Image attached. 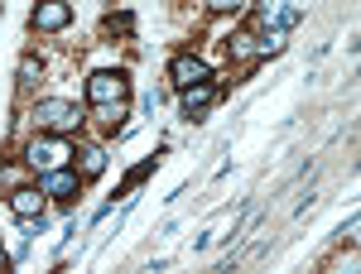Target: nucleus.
Listing matches in <instances>:
<instances>
[{
  "mask_svg": "<svg viewBox=\"0 0 361 274\" xmlns=\"http://www.w3.org/2000/svg\"><path fill=\"white\" fill-rule=\"evenodd\" d=\"M217 101V87L212 82H197V87H183V116H202V111Z\"/></svg>",
  "mask_w": 361,
  "mask_h": 274,
  "instance_id": "0eeeda50",
  "label": "nucleus"
},
{
  "mask_svg": "<svg viewBox=\"0 0 361 274\" xmlns=\"http://www.w3.org/2000/svg\"><path fill=\"white\" fill-rule=\"evenodd\" d=\"M207 5H212V10H241L246 0H207Z\"/></svg>",
  "mask_w": 361,
  "mask_h": 274,
  "instance_id": "2eb2a0df",
  "label": "nucleus"
},
{
  "mask_svg": "<svg viewBox=\"0 0 361 274\" xmlns=\"http://www.w3.org/2000/svg\"><path fill=\"white\" fill-rule=\"evenodd\" d=\"M284 49V29H265V44H260V54H279Z\"/></svg>",
  "mask_w": 361,
  "mask_h": 274,
  "instance_id": "ddd939ff",
  "label": "nucleus"
},
{
  "mask_svg": "<svg viewBox=\"0 0 361 274\" xmlns=\"http://www.w3.org/2000/svg\"><path fill=\"white\" fill-rule=\"evenodd\" d=\"M126 92H130V82H126V73H92L87 77V101L92 106H106V101H126Z\"/></svg>",
  "mask_w": 361,
  "mask_h": 274,
  "instance_id": "7ed1b4c3",
  "label": "nucleus"
},
{
  "mask_svg": "<svg viewBox=\"0 0 361 274\" xmlns=\"http://www.w3.org/2000/svg\"><path fill=\"white\" fill-rule=\"evenodd\" d=\"M255 20H260V29H289V25H299V5H289V0H260Z\"/></svg>",
  "mask_w": 361,
  "mask_h": 274,
  "instance_id": "20e7f679",
  "label": "nucleus"
},
{
  "mask_svg": "<svg viewBox=\"0 0 361 274\" xmlns=\"http://www.w3.org/2000/svg\"><path fill=\"white\" fill-rule=\"evenodd\" d=\"M39 73H44V68H39V58H34V54L20 58V87H34V82H39Z\"/></svg>",
  "mask_w": 361,
  "mask_h": 274,
  "instance_id": "f8f14e48",
  "label": "nucleus"
},
{
  "mask_svg": "<svg viewBox=\"0 0 361 274\" xmlns=\"http://www.w3.org/2000/svg\"><path fill=\"white\" fill-rule=\"evenodd\" d=\"M10 207H15V217H39L44 212V192L39 188H20L10 197Z\"/></svg>",
  "mask_w": 361,
  "mask_h": 274,
  "instance_id": "1a4fd4ad",
  "label": "nucleus"
},
{
  "mask_svg": "<svg viewBox=\"0 0 361 274\" xmlns=\"http://www.w3.org/2000/svg\"><path fill=\"white\" fill-rule=\"evenodd\" d=\"M29 20H34V29H49V34H54V29H68V20H73V10H68L63 0H39Z\"/></svg>",
  "mask_w": 361,
  "mask_h": 274,
  "instance_id": "423d86ee",
  "label": "nucleus"
},
{
  "mask_svg": "<svg viewBox=\"0 0 361 274\" xmlns=\"http://www.w3.org/2000/svg\"><path fill=\"white\" fill-rule=\"evenodd\" d=\"M82 173H87V178H102V173H106V154H102L97 144H87V149H82Z\"/></svg>",
  "mask_w": 361,
  "mask_h": 274,
  "instance_id": "9d476101",
  "label": "nucleus"
},
{
  "mask_svg": "<svg viewBox=\"0 0 361 274\" xmlns=\"http://www.w3.org/2000/svg\"><path fill=\"white\" fill-rule=\"evenodd\" d=\"M169 77H173L178 87H197V82L212 77V68H207L202 58H193V54H178L173 63H169Z\"/></svg>",
  "mask_w": 361,
  "mask_h": 274,
  "instance_id": "39448f33",
  "label": "nucleus"
},
{
  "mask_svg": "<svg viewBox=\"0 0 361 274\" xmlns=\"http://www.w3.org/2000/svg\"><path fill=\"white\" fill-rule=\"evenodd\" d=\"M73 192H78V173H68V168L44 173V197H73Z\"/></svg>",
  "mask_w": 361,
  "mask_h": 274,
  "instance_id": "6e6552de",
  "label": "nucleus"
},
{
  "mask_svg": "<svg viewBox=\"0 0 361 274\" xmlns=\"http://www.w3.org/2000/svg\"><path fill=\"white\" fill-rule=\"evenodd\" d=\"M0 265H10V260H5V250H0Z\"/></svg>",
  "mask_w": 361,
  "mask_h": 274,
  "instance_id": "dca6fc26",
  "label": "nucleus"
},
{
  "mask_svg": "<svg viewBox=\"0 0 361 274\" xmlns=\"http://www.w3.org/2000/svg\"><path fill=\"white\" fill-rule=\"evenodd\" d=\"M25 159H29L34 168H39V173H54V168H63L68 159H73V144H68V139H58V135H49V139H34Z\"/></svg>",
  "mask_w": 361,
  "mask_h": 274,
  "instance_id": "f03ea898",
  "label": "nucleus"
},
{
  "mask_svg": "<svg viewBox=\"0 0 361 274\" xmlns=\"http://www.w3.org/2000/svg\"><path fill=\"white\" fill-rule=\"evenodd\" d=\"M231 54H236V58H250V54H255V39H250V34H236V39H231Z\"/></svg>",
  "mask_w": 361,
  "mask_h": 274,
  "instance_id": "4468645a",
  "label": "nucleus"
},
{
  "mask_svg": "<svg viewBox=\"0 0 361 274\" xmlns=\"http://www.w3.org/2000/svg\"><path fill=\"white\" fill-rule=\"evenodd\" d=\"M97 120H102L106 130H116V125L126 120V101H106V106H97Z\"/></svg>",
  "mask_w": 361,
  "mask_h": 274,
  "instance_id": "9b49d317",
  "label": "nucleus"
},
{
  "mask_svg": "<svg viewBox=\"0 0 361 274\" xmlns=\"http://www.w3.org/2000/svg\"><path fill=\"white\" fill-rule=\"evenodd\" d=\"M34 120H39L44 130H78V125H82V111L73 106V101H63V96H49V101L34 106Z\"/></svg>",
  "mask_w": 361,
  "mask_h": 274,
  "instance_id": "f257e3e1",
  "label": "nucleus"
}]
</instances>
